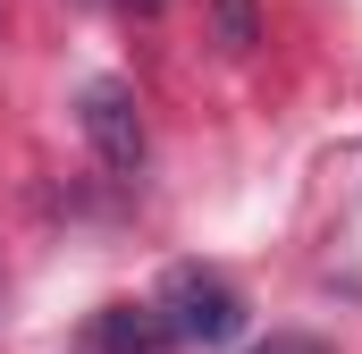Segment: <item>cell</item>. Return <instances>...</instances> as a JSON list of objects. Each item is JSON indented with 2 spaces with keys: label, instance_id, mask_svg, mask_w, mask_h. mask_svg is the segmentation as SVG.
I'll return each instance as SVG.
<instances>
[{
  "label": "cell",
  "instance_id": "1",
  "mask_svg": "<svg viewBox=\"0 0 362 354\" xmlns=\"http://www.w3.org/2000/svg\"><path fill=\"white\" fill-rule=\"evenodd\" d=\"M152 321H160V338H177V346H228V338L245 329V295H236L219 270L177 262L160 278V295H152Z\"/></svg>",
  "mask_w": 362,
  "mask_h": 354
},
{
  "label": "cell",
  "instance_id": "2",
  "mask_svg": "<svg viewBox=\"0 0 362 354\" xmlns=\"http://www.w3.org/2000/svg\"><path fill=\"white\" fill-rule=\"evenodd\" d=\"M76 127H85V144H93L101 169H144V110H135V85L93 76V85L76 93Z\"/></svg>",
  "mask_w": 362,
  "mask_h": 354
},
{
  "label": "cell",
  "instance_id": "4",
  "mask_svg": "<svg viewBox=\"0 0 362 354\" xmlns=\"http://www.w3.org/2000/svg\"><path fill=\"white\" fill-rule=\"evenodd\" d=\"M270 354H312V346H270Z\"/></svg>",
  "mask_w": 362,
  "mask_h": 354
},
{
  "label": "cell",
  "instance_id": "3",
  "mask_svg": "<svg viewBox=\"0 0 362 354\" xmlns=\"http://www.w3.org/2000/svg\"><path fill=\"white\" fill-rule=\"evenodd\" d=\"M211 17H219V51H253V42H262L253 0H211Z\"/></svg>",
  "mask_w": 362,
  "mask_h": 354
}]
</instances>
